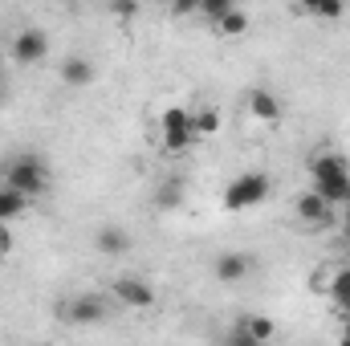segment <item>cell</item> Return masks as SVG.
Listing matches in <instances>:
<instances>
[{
	"mask_svg": "<svg viewBox=\"0 0 350 346\" xmlns=\"http://www.w3.org/2000/svg\"><path fill=\"white\" fill-rule=\"evenodd\" d=\"M253 273V257L249 253H220L216 257V281L220 285H241Z\"/></svg>",
	"mask_w": 350,
	"mask_h": 346,
	"instance_id": "obj_9",
	"label": "cell"
},
{
	"mask_svg": "<svg viewBox=\"0 0 350 346\" xmlns=\"http://www.w3.org/2000/svg\"><path fill=\"white\" fill-rule=\"evenodd\" d=\"M4 183L33 200V196H41L49 187V168L37 155H16L12 163H4Z\"/></svg>",
	"mask_w": 350,
	"mask_h": 346,
	"instance_id": "obj_3",
	"label": "cell"
},
{
	"mask_svg": "<svg viewBox=\"0 0 350 346\" xmlns=\"http://www.w3.org/2000/svg\"><path fill=\"white\" fill-rule=\"evenodd\" d=\"M159 122H163V147H167L172 155H183L187 143L196 139V131H191V110H183V106H167Z\"/></svg>",
	"mask_w": 350,
	"mask_h": 346,
	"instance_id": "obj_4",
	"label": "cell"
},
{
	"mask_svg": "<svg viewBox=\"0 0 350 346\" xmlns=\"http://www.w3.org/2000/svg\"><path fill=\"white\" fill-rule=\"evenodd\" d=\"M277 334V326L269 322V318H261V314H253V318H245V326L237 330V343H245V346H261L269 343Z\"/></svg>",
	"mask_w": 350,
	"mask_h": 346,
	"instance_id": "obj_13",
	"label": "cell"
},
{
	"mask_svg": "<svg viewBox=\"0 0 350 346\" xmlns=\"http://www.w3.org/2000/svg\"><path fill=\"white\" fill-rule=\"evenodd\" d=\"M155 4H172V0H155Z\"/></svg>",
	"mask_w": 350,
	"mask_h": 346,
	"instance_id": "obj_26",
	"label": "cell"
},
{
	"mask_svg": "<svg viewBox=\"0 0 350 346\" xmlns=\"http://www.w3.org/2000/svg\"><path fill=\"white\" fill-rule=\"evenodd\" d=\"M114 297L126 306V310H151L155 306V289H151V281H143V277H114Z\"/></svg>",
	"mask_w": 350,
	"mask_h": 346,
	"instance_id": "obj_5",
	"label": "cell"
},
{
	"mask_svg": "<svg viewBox=\"0 0 350 346\" xmlns=\"http://www.w3.org/2000/svg\"><path fill=\"white\" fill-rule=\"evenodd\" d=\"M297 4L318 21H342V12H347V0H297Z\"/></svg>",
	"mask_w": 350,
	"mask_h": 346,
	"instance_id": "obj_15",
	"label": "cell"
},
{
	"mask_svg": "<svg viewBox=\"0 0 350 346\" xmlns=\"http://www.w3.org/2000/svg\"><path fill=\"white\" fill-rule=\"evenodd\" d=\"M338 220H342V228H347V237H350V200H347V208H342V216H338Z\"/></svg>",
	"mask_w": 350,
	"mask_h": 346,
	"instance_id": "obj_23",
	"label": "cell"
},
{
	"mask_svg": "<svg viewBox=\"0 0 350 346\" xmlns=\"http://www.w3.org/2000/svg\"><path fill=\"white\" fill-rule=\"evenodd\" d=\"M25 208H29V196H21L16 187H8V183H4V187H0V220L8 224V220H16Z\"/></svg>",
	"mask_w": 350,
	"mask_h": 346,
	"instance_id": "obj_14",
	"label": "cell"
},
{
	"mask_svg": "<svg viewBox=\"0 0 350 346\" xmlns=\"http://www.w3.org/2000/svg\"><path fill=\"white\" fill-rule=\"evenodd\" d=\"M94 249H98L102 257H122V253L131 249V232H126L122 224H102V228L94 232Z\"/></svg>",
	"mask_w": 350,
	"mask_h": 346,
	"instance_id": "obj_11",
	"label": "cell"
},
{
	"mask_svg": "<svg viewBox=\"0 0 350 346\" xmlns=\"http://www.w3.org/2000/svg\"><path fill=\"white\" fill-rule=\"evenodd\" d=\"M45 53H49V37L41 29L16 33V41H12V62L16 66H37V62H45Z\"/></svg>",
	"mask_w": 350,
	"mask_h": 346,
	"instance_id": "obj_7",
	"label": "cell"
},
{
	"mask_svg": "<svg viewBox=\"0 0 350 346\" xmlns=\"http://www.w3.org/2000/svg\"><path fill=\"white\" fill-rule=\"evenodd\" d=\"M4 253H12V228L0 220V257H4Z\"/></svg>",
	"mask_w": 350,
	"mask_h": 346,
	"instance_id": "obj_22",
	"label": "cell"
},
{
	"mask_svg": "<svg viewBox=\"0 0 350 346\" xmlns=\"http://www.w3.org/2000/svg\"><path fill=\"white\" fill-rule=\"evenodd\" d=\"M334 208H338V204H330V200H326L322 191H301V196H297V220H301V224L326 228V224H330V220L338 216Z\"/></svg>",
	"mask_w": 350,
	"mask_h": 346,
	"instance_id": "obj_6",
	"label": "cell"
},
{
	"mask_svg": "<svg viewBox=\"0 0 350 346\" xmlns=\"http://www.w3.org/2000/svg\"><path fill=\"white\" fill-rule=\"evenodd\" d=\"M310 175H314V191H322L330 204H347L350 200V163L338 151H322L310 159Z\"/></svg>",
	"mask_w": 350,
	"mask_h": 346,
	"instance_id": "obj_1",
	"label": "cell"
},
{
	"mask_svg": "<svg viewBox=\"0 0 350 346\" xmlns=\"http://www.w3.org/2000/svg\"><path fill=\"white\" fill-rule=\"evenodd\" d=\"M155 204H159V208H179V204H183V179H179V175H167V179L159 183Z\"/></svg>",
	"mask_w": 350,
	"mask_h": 346,
	"instance_id": "obj_16",
	"label": "cell"
},
{
	"mask_svg": "<svg viewBox=\"0 0 350 346\" xmlns=\"http://www.w3.org/2000/svg\"><path fill=\"white\" fill-rule=\"evenodd\" d=\"M90 82H94V62H90L86 53H70V57L62 62V86L86 90Z\"/></svg>",
	"mask_w": 350,
	"mask_h": 346,
	"instance_id": "obj_12",
	"label": "cell"
},
{
	"mask_svg": "<svg viewBox=\"0 0 350 346\" xmlns=\"http://www.w3.org/2000/svg\"><path fill=\"white\" fill-rule=\"evenodd\" d=\"M216 29H220L224 37H241V33H249V16H245V8H228V12L216 21Z\"/></svg>",
	"mask_w": 350,
	"mask_h": 346,
	"instance_id": "obj_17",
	"label": "cell"
},
{
	"mask_svg": "<svg viewBox=\"0 0 350 346\" xmlns=\"http://www.w3.org/2000/svg\"><path fill=\"white\" fill-rule=\"evenodd\" d=\"M53 4H70V0H53Z\"/></svg>",
	"mask_w": 350,
	"mask_h": 346,
	"instance_id": "obj_27",
	"label": "cell"
},
{
	"mask_svg": "<svg viewBox=\"0 0 350 346\" xmlns=\"http://www.w3.org/2000/svg\"><path fill=\"white\" fill-rule=\"evenodd\" d=\"M216 127H220V114H216L212 106H208V110H196V114H191V131H196V135H212Z\"/></svg>",
	"mask_w": 350,
	"mask_h": 346,
	"instance_id": "obj_19",
	"label": "cell"
},
{
	"mask_svg": "<svg viewBox=\"0 0 350 346\" xmlns=\"http://www.w3.org/2000/svg\"><path fill=\"white\" fill-rule=\"evenodd\" d=\"M326 289H330V297H334V306H338V302H347V297H350V265H338V269L330 273V281H326Z\"/></svg>",
	"mask_w": 350,
	"mask_h": 346,
	"instance_id": "obj_18",
	"label": "cell"
},
{
	"mask_svg": "<svg viewBox=\"0 0 350 346\" xmlns=\"http://www.w3.org/2000/svg\"><path fill=\"white\" fill-rule=\"evenodd\" d=\"M228 8H237V0H200V12H204L212 25H216V21L228 12Z\"/></svg>",
	"mask_w": 350,
	"mask_h": 346,
	"instance_id": "obj_20",
	"label": "cell"
},
{
	"mask_svg": "<svg viewBox=\"0 0 350 346\" xmlns=\"http://www.w3.org/2000/svg\"><path fill=\"white\" fill-rule=\"evenodd\" d=\"M57 314H62V322H70V326H94V322H102L110 310H106L102 297H74V302H66Z\"/></svg>",
	"mask_w": 350,
	"mask_h": 346,
	"instance_id": "obj_8",
	"label": "cell"
},
{
	"mask_svg": "<svg viewBox=\"0 0 350 346\" xmlns=\"http://www.w3.org/2000/svg\"><path fill=\"white\" fill-rule=\"evenodd\" d=\"M338 310H342V318H350V297L347 302H338Z\"/></svg>",
	"mask_w": 350,
	"mask_h": 346,
	"instance_id": "obj_25",
	"label": "cell"
},
{
	"mask_svg": "<svg viewBox=\"0 0 350 346\" xmlns=\"http://www.w3.org/2000/svg\"><path fill=\"white\" fill-rule=\"evenodd\" d=\"M249 114L265 122V127H277L281 122V102H277V94L265 86H253L249 90Z\"/></svg>",
	"mask_w": 350,
	"mask_h": 346,
	"instance_id": "obj_10",
	"label": "cell"
},
{
	"mask_svg": "<svg viewBox=\"0 0 350 346\" xmlns=\"http://www.w3.org/2000/svg\"><path fill=\"white\" fill-rule=\"evenodd\" d=\"M167 8H172L175 16H191V12H200V0H172Z\"/></svg>",
	"mask_w": 350,
	"mask_h": 346,
	"instance_id": "obj_21",
	"label": "cell"
},
{
	"mask_svg": "<svg viewBox=\"0 0 350 346\" xmlns=\"http://www.w3.org/2000/svg\"><path fill=\"white\" fill-rule=\"evenodd\" d=\"M269 191H273V179L265 172H245L237 175L228 187H224V208L228 212H245V208H257L269 200Z\"/></svg>",
	"mask_w": 350,
	"mask_h": 346,
	"instance_id": "obj_2",
	"label": "cell"
},
{
	"mask_svg": "<svg viewBox=\"0 0 350 346\" xmlns=\"http://www.w3.org/2000/svg\"><path fill=\"white\" fill-rule=\"evenodd\" d=\"M342 343H350V318H342Z\"/></svg>",
	"mask_w": 350,
	"mask_h": 346,
	"instance_id": "obj_24",
	"label": "cell"
}]
</instances>
